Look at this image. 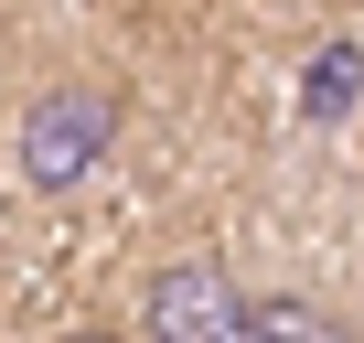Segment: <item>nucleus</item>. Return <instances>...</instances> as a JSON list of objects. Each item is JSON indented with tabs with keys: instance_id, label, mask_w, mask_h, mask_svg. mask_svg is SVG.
<instances>
[{
	"instance_id": "1",
	"label": "nucleus",
	"mask_w": 364,
	"mask_h": 343,
	"mask_svg": "<svg viewBox=\"0 0 364 343\" xmlns=\"http://www.w3.org/2000/svg\"><path fill=\"white\" fill-rule=\"evenodd\" d=\"M107 150H118V97H107V86L65 75V86H43V97L22 107V183H33V194H75Z\"/></svg>"
},
{
	"instance_id": "2",
	"label": "nucleus",
	"mask_w": 364,
	"mask_h": 343,
	"mask_svg": "<svg viewBox=\"0 0 364 343\" xmlns=\"http://www.w3.org/2000/svg\"><path fill=\"white\" fill-rule=\"evenodd\" d=\"M139 343H247V290H236V268H225V258H171V268H150Z\"/></svg>"
},
{
	"instance_id": "3",
	"label": "nucleus",
	"mask_w": 364,
	"mask_h": 343,
	"mask_svg": "<svg viewBox=\"0 0 364 343\" xmlns=\"http://www.w3.org/2000/svg\"><path fill=\"white\" fill-rule=\"evenodd\" d=\"M247 343H353L321 300H247Z\"/></svg>"
},
{
	"instance_id": "4",
	"label": "nucleus",
	"mask_w": 364,
	"mask_h": 343,
	"mask_svg": "<svg viewBox=\"0 0 364 343\" xmlns=\"http://www.w3.org/2000/svg\"><path fill=\"white\" fill-rule=\"evenodd\" d=\"M311 107H321V118H343V107H353V54H343V43L321 54V75H311Z\"/></svg>"
},
{
	"instance_id": "5",
	"label": "nucleus",
	"mask_w": 364,
	"mask_h": 343,
	"mask_svg": "<svg viewBox=\"0 0 364 343\" xmlns=\"http://www.w3.org/2000/svg\"><path fill=\"white\" fill-rule=\"evenodd\" d=\"M65 343H129V332H65Z\"/></svg>"
}]
</instances>
